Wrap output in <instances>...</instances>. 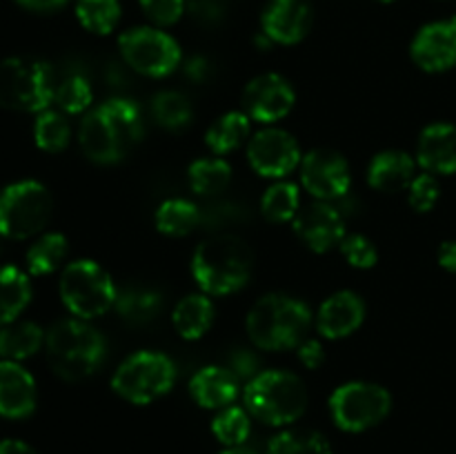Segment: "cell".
I'll return each mask as SVG.
<instances>
[{
	"mask_svg": "<svg viewBox=\"0 0 456 454\" xmlns=\"http://www.w3.org/2000/svg\"><path fill=\"white\" fill-rule=\"evenodd\" d=\"M145 134L142 111L132 98H110L92 107L78 127L83 154L96 165H116L141 142Z\"/></svg>",
	"mask_w": 456,
	"mask_h": 454,
	"instance_id": "obj_1",
	"label": "cell"
},
{
	"mask_svg": "<svg viewBox=\"0 0 456 454\" xmlns=\"http://www.w3.org/2000/svg\"><path fill=\"white\" fill-rule=\"evenodd\" d=\"M254 252L240 236L209 234L191 256V276L200 292L209 296H230L240 292L252 279Z\"/></svg>",
	"mask_w": 456,
	"mask_h": 454,
	"instance_id": "obj_2",
	"label": "cell"
},
{
	"mask_svg": "<svg viewBox=\"0 0 456 454\" xmlns=\"http://www.w3.org/2000/svg\"><path fill=\"white\" fill-rule=\"evenodd\" d=\"M47 363L58 378L78 383L94 377L107 361V338L85 319L56 320L45 336Z\"/></svg>",
	"mask_w": 456,
	"mask_h": 454,
	"instance_id": "obj_3",
	"label": "cell"
},
{
	"mask_svg": "<svg viewBox=\"0 0 456 454\" xmlns=\"http://www.w3.org/2000/svg\"><path fill=\"white\" fill-rule=\"evenodd\" d=\"M245 328L256 350H297L312 328V310L289 294H265L248 312Z\"/></svg>",
	"mask_w": 456,
	"mask_h": 454,
	"instance_id": "obj_4",
	"label": "cell"
},
{
	"mask_svg": "<svg viewBox=\"0 0 456 454\" xmlns=\"http://www.w3.org/2000/svg\"><path fill=\"white\" fill-rule=\"evenodd\" d=\"M243 401L252 418L272 427H285L305 414L310 394L298 374L288 369H263L245 383Z\"/></svg>",
	"mask_w": 456,
	"mask_h": 454,
	"instance_id": "obj_5",
	"label": "cell"
},
{
	"mask_svg": "<svg viewBox=\"0 0 456 454\" xmlns=\"http://www.w3.org/2000/svg\"><path fill=\"white\" fill-rule=\"evenodd\" d=\"M56 89V71L31 56H12L0 62V107L22 114L49 109Z\"/></svg>",
	"mask_w": 456,
	"mask_h": 454,
	"instance_id": "obj_6",
	"label": "cell"
},
{
	"mask_svg": "<svg viewBox=\"0 0 456 454\" xmlns=\"http://www.w3.org/2000/svg\"><path fill=\"white\" fill-rule=\"evenodd\" d=\"M176 383V363L156 350L129 354L111 374V390L132 405H150L163 399Z\"/></svg>",
	"mask_w": 456,
	"mask_h": 454,
	"instance_id": "obj_7",
	"label": "cell"
},
{
	"mask_svg": "<svg viewBox=\"0 0 456 454\" xmlns=\"http://www.w3.org/2000/svg\"><path fill=\"white\" fill-rule=\"evenodd\" d=\"M58 292L69 314L92 320L114 310L118 288L105 267L92 258H78L62 267Z\"/></svg>",
	"mask_w": 456,
	"mask_h": 454,
	"instance_id": "obj_8",
	"label": "cell"
},
{
	"mask_svg": "<svg viewBox=\"0 0 456 454\" xmlns=\"http://www.w3.org/2000/svg\"><path fill=\"white\" fill-rule=\"evenodd\" d=\"M52 191L38 181H18L0 191V236L25 240L52 221Z\"/></svg>",
	"mask_w": 456,
	"mask_h": 454,
	"instance_id": "obj_9",
	"label": "cell"
},
{
	"mask_svg": "<svg viewBox=\"0 0 456 454\" xmlns=\"http://www.w3.org/2000/svg\"><path fill=\"white\" fill-rule=\"evenodd\" d=\"M120 58L147 78H165L181 67L183 52L172 34L154 25H138L118 36Z\"/></svg>",
	"mask_w": 456,
	"mask_h": 454,
	"instance_id": "obj_10",
	"label": "cell"
},
{
	"mask_svg": "<svg viewBox=\"0 0 456 454\" xmlns=\"http://www.w3.org/2000/svg\"><path fill=\"white\" fill-rule=\"evenodd\" d=\"M328 408L338 430L359 434L386 421L392 409V396L379 383L350 381L330 394Z\"/></svg>",
	"mask_w": 456,
	"mask_h": 454,
	"instance_id": "obj_11",
	"label": "cell"
},
{
	"mask_svg": "<svg viewBox=\"0 0 456 454\" xmlns=\"http://www.w3.org/2000/svg\"><path fill=\"white\" fill-rule=\"evenodd\" d=\"M301 185L314 200L338 203L346 199L352 187V172L346 156L330 147L307 151L301 160Z\"/></svg>",
	"mask_w": 456,
	"mask_h": 454,
	"instance_id": "obj_12",
	"label": "cell"
},
{
	"mask_svg": "<svg viewBox=\"0 0 456 454\" xmlns=\"http://www.w3.org/2000/svg\"><path fill=\"white\" fill-rule=\"evenodd\" d=\"M303 154L297 138L279 127H265L248 141V163L258 176L283 181L301 165Z\"/></svg>",
	"mask_w": 456,
	"mask_h": 454,
	"instance_id": "obj_13",
	"label": "cell"
},
{
	"mask_svg": "<svg viewBox=\"0 0 456 454\" xmlns=\"http://www.w3.org/2000/svg\"><path fill=\"white\" fill-rule=\"evenodd\" d=\"M297 93L281 74H261L248 83L243 92V111L261 125H274L294 109Z\"/></svg>",
	"mask_w": 456,
	"mask_h": 454,
	"instance_id": "obj_14",
	"label": "cell"
},
{
	"mask_svg": "<svg viewBox=\"0 0 456 454\" xmlns=\"http://www.w3.org/2000/svg\"><path fill=\"white\" fill-rule=\"evenodd\" d=\"M294 234L316 254H325L338 247L346 239V214L337 203L314 200L307 207H301L292 223Z\"/></svg>",
	"mask_w": 456,
	"mask_h": 454,
	"instance_id": "obj_15",
	"label": "cell"
},
{
	"mask_svg": "<svg viewBox=\"0 0 456 454\" xmlns=\"http://www.w3.org/2000/svg\"><path fill=\"white\" fill-rule=\"evenodd\" d=\"M410 58L426 74H444L456 67V16L423 25L410 43Z\"/></svg>",
	"mask_w": 456,
	"mask_h": 454,
	"instance_id": "obj_16",
	"label": "cell"
},
{
	"mask_svg": "<svg viewBox=\"0 0 456 454\" xmlns=\"http://www.w3.org/2000/svg\"><path fill=\"white\" fill-rule=\"evenodd\" d=\"M314 25L312 0H267L261 13V34L272 45H298Z\"/></svg>",
	"mask_w": 456,
	"mask_h": 454,
	"instance_id": "obj_17",
	"label": "cell"
},
{
	"mask_svg": "<svg viewBox=\"0 0 456 454\" xmlns=\"http://www.w3.org/2000/svg\"><path fill=\"white\" fill-rule=\"evenodd\" d=\"M365 320V301L352 289H341L325 298L316 314V329L328 341L352 336Z\"/></svg>",
	"mask_w": 456,
	"mask_h": 454,
	"instance_id": "obj_18",
	"label": "cell"
},
{
	"mask_svg": "<svg viewBox=\"0 0 456 454\" xmlns=\"http://www.w3.org/2000/svg\"><path fill=\"white\" fill-rule=\"evenodd\" d=\"M417 163L423 172L435 176L456 174V125L432 123L419 134Z\"/></svg>",
	"mask_w": 456,
	"mask_h": 454,
	"instance_id": "obj_19",
	"label": "cell"
},
{
	"mask_svg": "<svg viewBox=\"0 0 456 454\" xmlns=\"http://www.w3.org/2000/svg\"><path fill=\"white\" fill-rule=\"evenodd\" d=\"M38 403V390L36 381L20 363L16 361H3L0 363V417L27 418L34 414Z\"/></svg>",
	"mask_w": 456,
	"mask_h": 454,
	"instance_id": "obj_20",
	"label": "cell"
},
{
	"mask_svg": "<svg viewBox=\"0 0 456 454\" xmlns=\"http://www.w3.org/2000/svg\"><path fill=\"white\" fill-rule=\"evenodd\" d=\"M240 381L225 365H205L191 377L190 394L205 409H223L239 399Z\"/></svg>",
	"mask_w": 456,
	"mask_h": 454,
	"instance_id": "obj_21",
	"label": "cell"
},
{
	"mask_svg": "<svg viewBox=\"0 0 456 454\" xmlns=\"http://www.w3.org/2000/svg\"><path fill=\"white\" fill-rule=\"evenodd\" d=\"M417 158L403 150L379 151L368 167V185L383 194H396L408 190L417 176Z\"/></svg>",
	"mask_w": 456,
	"mask_h": 454,
	"instance_id": "obj_22",
	"label": "cell"
},
{
	"mask_svg": "<svg viewBox=\"0 0 456 454\" xmlns=\"http://www.w3.org/2000/svg\"><path fill=\"white\" fill-rule=\"evenodd\" d=\"M163 292L145 283H129L118 289L114 312L127 325H147L163 312Z\"/></svg>",
	"mask_w": 456,
	"mask_h": 454,
	"instance_id": "obj_23",
	"label": "cell"
},
{
	"mask_svg": "<svg viewBox=\"0 0 456 454\" xmlns=\"http://www.w3.org/2000/svg\"><path fill=\"white\" fill-rule=\"evenodd\" d=\"M214 316H216V305L209 294H187L174 307L172 323L185 341H199L214 325Z\"/></svg>",
	"mask_w": 456,
	"mask_h": 454,
	"instance_id": "obj_24",
	"label": "cell"
},
{
	"mask_svg": "<svg viewBox=\"0 0 456 454\" xmlns=\"http://www.w3.org/2000/svg\"><path fill=\"white\" fill-rule=\"evenodd\" d=\"M249 134H252V118L245 111H227L208 127L205 145L216 156H225L248 142Z\"/></svg>",
	"mask_w": 456,
	"mask_h": 454,
	"instance_id": "obj_25",
	"label": "cell"
},
{
	"mask_svg": "<svg viewBox=\"0 0 456 454\" xmlns=\"http://www.w3.org/2000/svg\"><path fill=\"white\" fill-rule=\"evenodd\" d=\"M45 336L38 323L34 320H13V323L0 328V356L4 361H25L40 352L45 345Z\"/></svg>",
	"mask_w": 456,
	"mask_h": 454,
	"instance_id": "obj_26",
	"label": "cell"
},
{
	"mask_svg": "<svg viewBox=\"0 0 456 454\" xmlns=\"http://www.w3.org/2000/svg\"><path fill=\"white\" fill-rule=\"evenodd\" d=\"M31 301L29 274L16 265L0 267V328L13 323Z\"/></svg>",
	"mask_w": 456,
	"mask_h": 454,
	"instance_id": "obj_27",
	"label": "cell"
},
{
	"mask_svg": "<svg viewBox=\"0 0 456 454\" xmlns=\"http://www.w3.org/2000/svg\"><path fill=\"white\" fill-rule=\"evenodd\" d=\"M156 230L169 239H183L200 227V205L187 199H167L156 209Z\"/></svg>",
	"mask_w": 456,
	"mask_h": 454,
	"instance_id": "obj_28",
	"label": "cell"
},
{
	"mask_svg": "<svg viewBox=\"0 0 456 454\" xmlns=\"http://www.w3.org/2000/svg\"><path fill=\"white\" fill-rule=\"evenodd\" d=\"M187 182L196 196L212 199V196H218L230 187L232 165L221 156L199 158L187 167Z\"/></svg>",
	"mask_w": 456,
	"mask_h": 454,
	"instance_id": "obj_29",
	"label": "cell"
},
{
	"mask_svg": "<svg viewBox=\"0 0 456 454\" xmlns=\"http://www.w3.org/2000/svg\"><path fill=\"white\" fill-rule=\"evenodd\" d=\"M67 252H69V240L61 231H49L43 234L25 254L27 274L31 276H47L53 274L58 267L65 263Z\"/></svg>",
	"mask_w": 456,
	"mask_h": 454,
	"instance_id": "obj_30",
	"label": "cell"
},
{
	"mask_svg": "<svg viewBox=\"0 0 456 454\" xmlns=\"http://www.w3.org/2000/svg\"><path fill=\"white\" fill-rule=\"evenodd\" d=\"M151 116L167 132H183L194 120V107L183 92L163 89L151 98Z\"/></svg>",
	"mask_w": 456,
	"mask_h": 454,
	"instance_id": "obj_31",
	"label": "cell"
},
{
	"mask_svg": "<svg viewBox=\"0 0 456 454\" xmlns=\"http://www.w3.org/2000/svg\"><path fill=\"white\" fill-rule=\"evenodd\" d=\"M301 212V190L297 182L276 181L274 185L267 187L261 199V214L274 225L283 223H294L297 214Z\"/></svg>",
	"mask_w": 456,
	"mask_h": 454,
	"instance_id": "obj_32",
	"label": "cell"
},
{
	"mask_svg": "<svg viewBox=\"0 0 456 454\" xmlns=\"http://www.w3.org/2000/svg\"><path fill=\"white\" fill-rule=\"evenodd\" d=\"M53 102L62 114H87L94 102L92 83L83 71H67L61 78L56 76V89H53Z\"/></svg>",
	"mask_w": 456,
	"mask_h": 454,
	"instance_id": "obj_33",
	"label": "cell"
},
{
	"mask_svg": "<svg viewBox=\"0 0 456 454\" xmlns=\"http://www.w3.org/2000/svg\"><path fill=\"white\" fill-rule=\"evenodd\" d=\"M252 218V212L245 203L236 199L209 200L208 205H200V230L209 234H225L230 227L243 225Z\"/></svg>",
	"mask_w": 456,
	"mask_h": 454,
	"instance_id": "obj_34",
	"label": "cell"
},
{
	"mask_svg": "<svg viewBox=\"0 0 456 454\" xmlns=\"http://www.w3.org/2000/svg\"><path fill=\"white\" fill-rule=\"evenodd\" d=\"M76 18L80 27L96 36H107L120 25V0H76Z\"/></svg>",
	"mask_w": 456,
	"mask_h": 454,
	"instance_id": "obj_35",
	"label": "cell"
},
{
	"mask_svg": "<svg viewBox=\"0 0 456 454\" xmlns=\"http://www.w3.org/2000/svg\"><path fill=\"white\" fill-rule=\"evenodd\" d=\"M34 141L47 154H61L71 141V125L62 111H40L34 123Z\"/></svg>",
	"mask_w": 456,
	"mask_h": 454,
	"instance_id": "obj_36",
	"label": "cell"
},
{
	"mask_svg": "<svg viewBox=\"0 0 456 454\" xmlns=\"http://www.w3.org/2000/svg\"><path fill=\"white\" fill-rule=\"evenodd\" d=\"M267 454H334L332 445L321 432L283 430L267 443Z\"/></svg>",
	"mask_w": 456,
	"mask_h": 454,
	"instance_id": "obj_37",
	"label": "cell"
},
{
	"mask_svg": "<svg viewBox=\"0 0 456 454\" xmlns=\"http://www.w3.org/2000/svg\"><path fill=\"white\" fill-rule=\"evenodd\" d=\"M212 434L225 448L245 445V441L252 434V417H249L248 409L236 408V405L218 409V414L212 421Z\"/></svg>",
	"mask_w": 456,
	"mask_h": 454,
	"instance_id": "obj_38",
	"label": "cell"
},
{
	"mask_svg": "<svg viewBox=\"0 0 456 454\" xmlns=\"http://www.w3.org/2000/svg\"><path fill=\"white\" fill-rule=\"evenodd\" d=\"M441 187L439 181H436L435 174L423 172L414 176V181L410 182L408 187V203L414 212L428 214L435 209V205L439 203Z\"/></svg>",
	"mask_w": 456,
	"mask_h": 454,
	"instance_id": "obj_39",
	"label": "cell"
},
{
	"mask_svg": "<svg viewBox=\"0 0 456 454\" xmlns=\"http://www.w3.org/2000/svg\"><path fill=\"white\" fill-rule=\"evenodd\" d=\"M338 249H341L343 258L356 270H372L379 263L377 245L363 234H346Z\"/></svg>",
	"mask_w": 456,
	"mask_h": 454,
	"instance_id": "obj_40",
	"label": "cell"
},
{
	"mask_svg": "<svg viewBox=\"0 0 456 454\" xmlns=\"http://www.w3.org/2000/svg\"><path fill=\"white\" fill-rule=\"evenodd\" d=\"M142 13L154 27H172L187 13L185 0H138Z\"/></svg>",
	"mask_w": 456,
	"mask_h": 454,
	"instance_id": "obj_41",
	"label": "cell"
},
{
	"mask_svg": "<svg viewBox=\"0 0 456 454\" xmlns=\"http://www.w3.org/2000/svg\"><path fill=\"white\" fill-rule=\"evenodd\" d=\"M225 368L230 369L239 381H245V383L252 381L256 374L263 372L261 356H258L254 350H249V347H234V350L227 354Z\"/></svg>",
	"mask_w": 456,
	"mask_h": 454,
	"instance_id": "obj_42",
	"label": "cell"
},
{
	"mask_svg": "<svg viewBox=\"0 0 456 454\" xmlns=\"http://www.w3.org/2000/svg\"><path fill=\"white\" fill-rule=\"evenodd\" d=\"M187 13L203 25H216L225 18L230 0H185Z\"/></svg>",
	"mask_w": 456,
	"mask_h": 454,
	"instance_id": "obj_43",
	"label": "cell"
},
{
	"mask_svg": "<svg viewBox=\"0 0 456 454\" xmlns=\"http://www.w3.org/2000/svg\"><path fill=\"white\" fill-rule=\"evenodd\" d=\"M297 356L307 369H316L323 365L325 350H323V345L316 341V338H305V341L297 347Z\"/></svg>",
	"mask_w": 456,
	"mask_h": 454,
	"instance_id": "obj_44",
	"label": "cell"
},
{
	"mask_svg": "<svg viewBox=\"0 0 456 454\" xmlns=\"http://www.w3.org/2000/svg\"><path fill=\"white\" fill-rule=\"evenodd\" d=\"M22 9L34 13H52L65 7L69 0H16Z\"/></svg>",
	"mask_w": 456,
	"mask_h": 454,
	"instance_id": "obj_45",
	"label": "cell"
},
{
	"mask_svg": "<svg viewBox=\"0 0 456 454\" xmlns=\"http://www.w3.org/2000/svg\"><path fill=\"white\" fill-rule=\"evenodd\" d=\"M436 261L450 274H456V240H445L439 245V252H436Z\"/></svg>",
	"mask_w": 456,
	"mask_h": 454,
	"instance_id": "obj_46",
	"label": "cell"
},
{
	"mask_svg": "<svg viewBox=\"0 0 456 454\" xmlns=\"http://www.w3.org/2000/svg\"><path fill=\"white\" fill-rule=\"evenodd\" d=\"M185 74H187V78L200 83V80H205L209 76V62L205 61L203 56L190 58V61H187V65H185Z\"/></svg>",
	"mask_w": 456,
	"mask_h": 454,
	"instance_id": "obj_47",
	"label": "cell"
},
{
	"mask_svg": "<svg viewBox=\"0 0 456 454\" xmlns=\"http://www.w3.org/2000/svg\"><path fill=\"white\" fill-rule=\"evenodd\" d=\"M0 454H38L29 443L20 439H4L0 441Z\"/></svg>",
	"mask_w": 456,
	"mask_h": 454,
	"instance_id": "obj_48",
	"label": "cell"
},
{
	"mask_svg": "<svg viewBox=\"0 0 456 454\" xmlns=\"http://www.w3.org/2000/svg\"><path fill=\"white\" fill-rule=\"evenodd\" d=\"M218 454H258V452L254 448H249V445H232V448L221 450Z\"/></svg>",
	"mask_w": 456,
	"mask_h": 454,
	"instance_id": "obj_49",
	"label": "cell"
},
{
	"mask_svg": "<svg viewBox=\"0 0 456 454\" xmlns=\"http://www.w3.org/2000/svg\"><path fill=\"white\" fill-rule=\"evenodd\" d=\"M377 3H381V4H392V3H396V0H377Z\"/></svg>",
	"mask_w": 456,
	"mask_h": 454,
	"instance_id": "obj_50",
	"label": "cell"
}]
</instances>
